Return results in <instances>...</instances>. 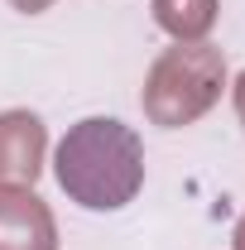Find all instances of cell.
I'll return each instance as SVG.
<instances>
[{"label":"cell","mask_w":245,"mask_h":250,"mask_svg":"<svg viewBox=\"0 0 245 250\" xmlns=\"http://www.w3.org/2000/svg\"><path fill=\"white\" fill-rule=\"evenodd\" d=\"M10 5H15V10H24V15H39V10H48L53 0H10Z\"/></svg>","instance_id":"6"},{"label":"cell","mask_w":245,"mask_h":250,"mask_svg":"<svg viewBox=\"0 0 245 250\" xmlns=\"http://www.w3.org/2000/svg\"><path fill=\"white\" fill-rule=\"evenodd\" d=\"M0 250H58V221L34 188L0 183Z\"/></svg>","instance_id":"3"},{"label":"cell","mask_w":245,"mask_h":250,"mask_svg":"<svg viewBox=\"0 0 245 250\" xmlns=\"http://www.w3.org/2000/svg\"><path fill=\"white\" fill-rule=\"evenodd\" d=\"M236 116H241V125H245V72L236 77Z\"/></svg>","instance_id":"7"},{"label":"cell","mask_w":245,"mask_h":250,"mask_svg":"<svg viewBox=\"0 0 245 250\" xmlns=\"http://www.w3.org/2000/svg\"><path fill=\"white\" fill-rule=\"evenodd\" d=\"M58 188L87 212H116L144 188V145L116 116H87L58 140Z\"/></svg>","instance_id":"1"},{"label":"cell","mask_w":245,"mask_h":250,"mask_svg":"<svg viewBox=\"0 0 245 250\" xmlns=\"http://www.w3.org/2000/svg\"><path fill=\"white\" fill-rule=\"evenodd\" d=\"M236 250H245V217L236 221Z\"/></svg>","instance_id":"8"},{"label":"cell","mask_w":245,"mask_h":250,"mask_svg":"<svg viewBox=\"0 0 245 250\" xmlns=\"http://www.w3.org/2000/svg\"><path fill=\"white\" fill-rule=\"evenodd\" d=\"M226 87V58L212 43H173L154 58L144 77V116L163 130H183L197 116H207Z\"/></svg>","instance_id":"2"},{"label":"cell","mask_w":245,"mask_h":250,"mask_svg":"<svg viewBox=\"0 0 245 250\" xmlns=\"http://www.w3.org/2000/svg\"><path fill=\"white\" fill-rule=\"evenodd\" d=\"M43 149H48V130L34 111L0 116V183L34 188V178L43 173Z\"/></svg>","instance_id":"4"},{"label":"cell","mask_w":245,"mask_h":250,"mask_svg":"<svg viewBox=\"0 0 245 250\" xmlns=\"http://www.w3.org/2000/svg\"><path fill=\"white\" fill-rule=\"evenodd\" d=\"M154 20L178 43H202V34L216 24V0H154Z\"/></svg>","instance_id":"5"}]
</instances>
